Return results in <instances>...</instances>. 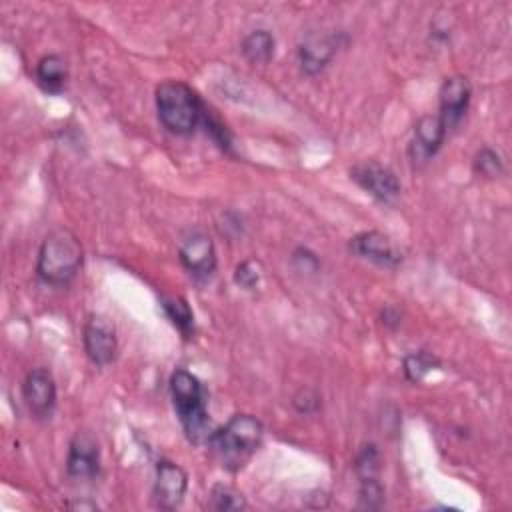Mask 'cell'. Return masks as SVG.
Masks as SVG:
<instances>
[{
  "label": "cell",
  "mask_w": 512,
  "mask_h": 512,
  "mask_svg": "<svg viewBox=\"0 0 512 512\" xmlns=\"http://www.w3.org/2000/svg\"><path fill=\"white\" fill-rule=\"evenodd\" d=\"M82 266L80 240L68 228L52 230L38 252L36 272L52 286H66Z\"/></svg>",
  "instance_id": "cell-1"
},
{
  "label": "cell",
  "mask_w": 512,
  "mask_h": 512,
  "mask_svg": "<svg viewBox=\"0 0 512 512\" xmlns=\"http://www.w3.org/2000/svg\"><path fill=\"white\" fill-rule=\"evenodd\" d=\"M170 394L186 436L196 444H208L214 430L210 428L204 388L200 380L188 370L180 368L170 376Z\"/></svg>",
  "instance_id": "cell-2"
},
{
  "label": "cell",
  "mask_w": 512,
  "mask_h": 512,
  "mask_svg": "<svg viewBox=\"0 0 512 512\" xmlns=\"http://www.w3.org/2000/svg\"><path fill=\"white\" fill-rule=\"evenodd\" d=\"M158 118L172 134H192L204 118V106L198 94L184 82L168 80L156 88Z\"/></svg>",
  "instance_id": "cell-3"
},
{
  "label": "cell",
  "mask_w": 512,
  "mask_h": 512,
  "mask_svg": "<svg viewBox=\"0 0 512 512\" xmlns=\"http://www.w3.org/2000/svg\"><path fill=\"white\" fill-rule=\"evenodd\" d=\"M264 436L262 422L250 414L232 416L226 426L212 432L208 444L226 468H240L260 446Z\"/></svg>",
  "instance_id": "cell-4"
},
{
  "label": "cell",
  "mask_w": 512,
  "mask_h": 512,
  "mask_svg": "<svg viewBox=\"0 0 512 512\" xmlns=\"http://www.w3.org/2000/svg\"><path fill=\"white\" fill-rule=\"evenodd\" d=\"M352 180L378 202H392L400 194L396 174L378 162H360L350 170Z\"/></svg>",
  "instance_id": "cell-5"
},
{
  "label": "cell",
  "mask_w": 512,
  "mask_h": 512,
  "mask_svg": "<svg viewBox=\"0 0 512 512\" xmlns=\"http://www.w3.org/2000/svg\"><path fill=\"white\" fill-rule=\"evenodd\" d=\"M22 396L32 416L50 418L56 406V384L52 374L44 368L28 372L22 384Z\"/></svg>",
  "instance_id": "cell-6"
},
{
  "label": "cell",
  "mask_w": 512,
  "mask_h": 512,
  "mask_svg": "<svg viewBox=\"0 0 512 512\" xmlns=\"http://www.w3.org/2000/svg\"><path fill=\"white\" fill-rule=\"evenodd\" d=\"M84 350L98 366H108L118 352L114 326L104 316H92L84 326Z\"/></svg>",
  "instance_id": "cell-7"
},
{
  "label": "cell",
  "mask_w": 512,
  "mask_h": 512,
  "mask_svg": "<svg viewBox=\"0 0 512 512\" xmlns=\"http://www.w3.org/2000/svg\"><path fill=\"white\" fill-rule=\"evenodd\" d=\"M440 114L446 132L456 128L470 104V84L464 76H450L440 86Z\"/></svg>",
  "instance_id": "cell-8"
},
{
  "label": "cell",
  "mask_w": 512,
  "mask_h": 512,
  "mask_svg": "<svg viewBox=\"0 0 512 512\" xmlns=\"http://www.w3.org/2000/svg\"><path fill=\"white\" fill-rule=\"evenodd\" d=\"M188 488L186 472L168 460H160L156 466V482H154V498L160 508L172 510L180 506Z\"/></svg>",
  "instance_id": "cell-9"
},
{
  "label": "cell",
  "mask_w": 512,
  "mask_h": 512,
  "mask_svg": "<svg viewBox=\"0 0 512 512\" xmlns=\"http://www.w3.org/2000/svg\"><path fill=\"white\" fill-rule=\"evenodd\" d=\"M100 468V450L96 440L88 432H78L68 450L66 470L76 480H90L98 474Z\"/></svg>",
  "instance_id": "cell-10"
},
{
  "label": "cell",
  "mask_w": 512,
  "mask_h": 512,
  "mask_svg": "<svg viewBox=\"0 0 512 512\" xmlns=\"http://www.w3.org/2000/svg\"><path fill=\"white\" fill-rule=\"evenodd\" d=\"M350 250L366 260H372L380 266L386 268H394L400 260L402 254L396 250V246L392 244V240L376 230H368V232H360L350 240Z\"/></svg>",
  "instance_id": "cell-11"
},
{
  "label": "cell",
  "mask_w": 512,
  "mask_h": 512,
  "mask_svg": "<svg viewBox=\"0 0 512 512\" xmlns=\"http://www.w3.org/2000/svg\"><path fill=\"white\" fill-rule=\"evenodd\" d=\"M336 46L338 42L332 34H320V32L308 34L298 48V60H300L302 72L310 76L322 72L328 66V62L334 58Z\"/></svg>",
  "instance_id": "cell-12"
},
{
  "label": "cell",
  "mask_w": 512,
  "mask_h": 512,
  "mask_svg": "<svg viewBox=\"0 0 512 512\" xmlns=\"http://www.w3.org/2000/svg\"><path fill=\"white\" fill-rule=\"evenodd\" d=\"M180 260L184 268L200 278H206L216 268L214 244L206 234H192L180 246Z\"/></svg>",
  "instance_id": "cell-13"
},
{
  "label": "cell",
  "mask_w": 512,
  "mask_h": 512,
  "mask_svg": "<svg viewBox=\"0 0 512 512\" xmlns=\"http://www.w3.org/2000/svg\"><path fill=\"white\" fill-rule=\"evenodd\" d=\"M446 136V128L438 116H422L414 126V140H412V156L416 160H428L434 156Z\"/></svg>",
  "instance_id": "cell-14"
},
{
  "label": "cell",
  "mask_w": 512,
  "mask_h": 512,
  "mask_svg": "<svg viewBox=\"0 0 512 512\" xmlns=\"http://www.w3.org/2000/svg\"><path fill=\"white\" fill-rule=\"evenodd\" d=\"M66 78H68L66 64L56 54H48V56L40 58V62L36 64V80H38L40 88L48 94L62 92L66 86Z\"/></svg>",
  "instance_id": "cell-15"
},
{
  "label": "cell",
  "mask_w": 512,
  "mask_h": 512,
  "mask_svg": "<svg viewBox=\"0 0 512 512\" xmlns=\"http://www.w3.org/2000/svg\"><path fill=\"white\" fill-rule=\"evenodd\" d=\"M242 54L254 64H266L274 54V38L266 30L250 32L242 42Z\"/></svg>",
  "instance_id": "cell-16"
},
{
  "label": "cell",
  "mask_w": 512,
  "mask_h": 512,
  "mask_svg": "<svg viewBox=\"0 0 512 512\" xmlns=\"http://www.w3.org/2000/svg\"><path fill=\"white\" fill-rule=\"evenodd\" d=\"M164 312L168 314V318L172 320V324L186 336L190 338L194 334V314L188 306V302L180 296H166L162 300Z\"/></svg>",
  "instance_id": "cell-17"
},
{
  "label": "cell",
  "mask_w": 512,
  "mask_h": 512,
  "mask_svg": "<svg viewBox=\"0 0 512 512\" xmlns=\"http://www.w3.org/2000/svg\"><path fill=\"white\" fill-rule=\"evenodd\" d=\"M210 506L214 510H244L248 504L244 500V496L234 490L232 486H226V484H216L210 492Z\"/></svg>",
  "instance_id": "cell-18"
},
{
  "label": "cell",
  "mask_w": 512,
  "mask_h": 512,
  "mask_svg": "<svg viewBox=\"0 0 512 512\" xmlns=\"http://www.w3.org/2000/svg\"><path fill=\"white\" fill-rule=\"evenodd\" d=\"M354 470L360 478V482H368V480H378V472H380V456L374 444H366L362 446V450L356 456V464Z\"/></svg>",
  "instance_id": "cell-19"
},
{
  "label": "cell",
  "mask_w": 512,
  "mask_h": 512,
  "mask_svg": "<svg viewBox=\"0 0 512 512\" xmlns=\"http://www.w3.org/2000/svg\"><path fill=\"white\" fill-rule=\"evenodd\" d=\"M436 358L428 352H416L404 358V374L410 382H420L434 366H436Z\"/></svg>",
  "instance_id": "cell-20"
},
{
  "label": "cell",
  "mask_w": 512,
  "mask_h": 512,
  "mask_svg": "<svg viewBox=\"0 0 512 512\" xmlns=\"http://www.w3.org/2000/svg\"><path fill=\"white\" fill-rule=\"evenodd\" d=\"M474 170L482 176H488V178L498 176L502 172V160L494 150L482 148L474 158Z\"/></svg>",
  "instance_id": "cell-21"
},
{
  "label": "cell",
  "mask_w": 512,
  "mask_h": 512,
  "mask_svg": "<svg viewBox=\"0 0 512 512\" xmlns=\"http://www.w3.org/2000/svg\"><path fill=\"white\" fill-rule=\"evenodd\" d=\"M234 280L244 288H254L260 282V268L254 260H244L236 266Z\"/></svg>",
  "instance_id": "cell-22"
}]
</instances>
